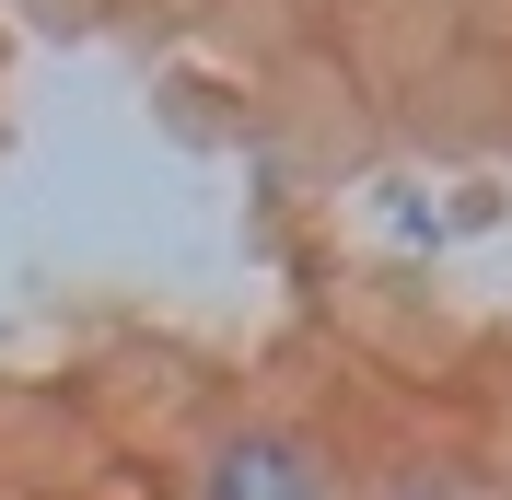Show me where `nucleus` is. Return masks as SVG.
<instances>
[{
  "instance_id": "f257e3e1",
  "label": "nucleus",
  "mask_w": 512,
  "mask_h": 500,
  "mask_svg": "<svg viewBox=\"0 0 512 500\" xmlns=\"http://www.w3.org/2000/svg\"><path fill=\"white\" fill-rule=\"evenodd\" d=\"M187 500H350V466L291 407H222L187 454Z\"/></svg>"
}]
</instances>
